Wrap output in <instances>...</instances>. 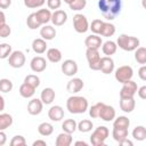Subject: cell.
Segmentation results:
<instances>
[{"label":"cell","mask_w":146,"mask_h":146,"mask_svg":"<svg viewBox=\"0 0 146 146\" xmlns=\"http://www.w3.org/2000/svg\"><path fill=\"white\" fill-rule=\"evenodd\" d=\"M38 132L43 137H48L54 132V125L49 122H42L38 125Z\"/></svg>","instance_id":"obj_30"},{"label":"cell","mask_w":146,"mask_h":146,"mask_svg":"<svg viewBox=\"0 0 146 146\" xmlns=\"http://www.w3.org/2000/svg\"><path fill=\"white\" fill-rule=\"evenodd\" d=\"M48 117L54 122H58V121L63 120L64 119V108L59 105L51 106L48 111Z\"/></svg>","instance_id":"obj_16"},{"label":"cell","mask_w":146,"mask_h":146,"mask_svg":"<svg viewBox=\"0 0 146 146\" xmlns=\"http://www.w3.org/2000/svg\"><path fill=\"white\" fill-rule=\"evenodd\" d=\"M116 46L124 51H135L140 46V41L136 36H131L128 34H120L116 39Z\"/></svg>","instance_id":"obj_3"},{"label":"cell","mask_w":146,"mask_h":146,"mask_svg":"<svg viewBox=\"0 0 146 146\" xmlns=\"http://www.w3.org/2000/svg\"><path fill=\"white\" fill-rule=\"evenodd\" d=\"M76 121L74 119H66L64 120V122L62 123V129L64 132H68V133H73L76 130Z\"/></svg>","instance_id":"obj_32"},{"label":"cell","mask_w":146,"mask_h":146,"mask_svg":"<svg viewBox=\"0 0 146 146\" xmlns=\"http://www.w3.org/2000/svg\"><path fill=\"white\" fill-rule=\"evenodd\" d=\"M138 76H139L140 80L146 81V66H145V65H143V66L138 70Z\"/></svg>","instance_id":"obj_48"},{"label":"cell","mask_w":146,"mask_h":146,"mask_svg":"<svg viewBox=\"0 0 146 146\" xmlns=\"http://www.w3.org/2000/svg\"><path fill=\"white\" fill-rule=\"evenodd\" d=\"M102 51L105 56H112L116 52L117 50V46H116V42L112 41V40H107L105 42H103L102 44Z\"/></svg>","instance_id":"obj_24"},{"label":"cell","mask_w":146,"mask_h":146,"mask_svg":"<svg viewBox=\"0 0 146 146\" xmlns=\"http://www.w3.org/2000/svg\"><path fill=\"white\" fill-rule=\"evenodd\" d=\"M86 58L89 64V68L92 71H99L100 67V54L99 49L94 48H87L86 50Z\"/></svg>","instance_id":"obj_5"},{"label":"cell","mask_w":146,"mask_h":146,"mask_svg":"<svg viewBox=\"0 0 146 146\" xmlns=\"http://www.w3.org/2000/svg\"><path fill=\"white\" fill-rule=\"evenodd\" d=\"M26 62V57L23 51L21 50H14L8 57V64L13 68H21L24 66Z\"/></svg>","instance_id":"obj_7"},{"label":"cell","mask_w":146,"mask_h":146,"mask_svg":"<svg viewBox=\"0 0 146 146\" xmlns=\"http://www.w3.org/2000/svg\"><path fill=\"white\" fill-rule=\"evenodd\" d=\"M24 82L27 83L29 86H31V87H33V88L36 89V88L40 86V78H39L38 75H35V74H29V75L25 76Z\"/></svg>","instance_id":"obj_38"},{"label":"cell","mask_w":146,"mask_h":146,"mask_svg":"<svg viewBox=\"0 0 146 146\" xmlns=\"http://www.w3.org/2000/svg\"><path fill=\"white\" fill-rule=\"evenodd\" d=\"M131 135H132L133 139H136L138 141H143L146 139V128L144 125H137L133 128Z\"/></svg>","instance_id":"obj_31"},{"label":"cell","mask_w":146,"mask_h":146,"mask_svg":"<svg viewBox=\"0 0 146 146\" xmlns=\"http://www.w3.org/2000/svg\"><path fill=\"white\" fill-rule=\"evenodd\" d=\"M99 71H102L104 74H111L114 71V60L111 58V56H104L100 58Z\"/></svg>","instance_id":"obj_17"},{"label":"cell","mask_w":146,"mask_h":146,"mask_svg":"<svg viewBox=\"0 0 146 146\" xmlns=\"http://www.w3.org/2000/svg\"><path fill=\"white\" fill-rule=\"evenodd\" d=\"M57 32H56V29L52 26V25H48V24H44L42 25V27L40 29V36L46 40V41H50L52 39H55Z\"/></svg>","instance_id":"obj_18"},{"label":"cell","mask_w":146,"mask_h":146,"mask_svg":"<svg viewBox=\"0 0 146 146\" xmlns=\"http://www.w3.org/2000/svg\"><path fill=\"white\" fill-rule=\"evenodd\" d=\"M13 116L8 113H0V130H6L13 124Z\"/></svg>","instance_id":"obj_33"},{"label":"cell","mask_w":146,"mask_h":146,"mask_svg":"<svg viewBox=\"0 0 146 146\" xmlns=\"http://www.w3.org/2000/svg\"><path fill=\"white\" fill-rule=\"evenodd\" d=\"M84 87V82L82 79L80 78H73L71 79L67 84H66V90L70 92V94H78L82 90V88Z\"/></svg>","instance_id":"obj_14"},{"label":"cell","mask_w":146,"mask_h":146,"mask_svg":"<svg viewBox=\"0 0 146 146\" xmlns=\"http://www.w3.org/2000/svg\"><path fill=\"white\" fill-rule=\"evenodd\" d=\"M35 16L38 18V21L40 22L41 25H44V24H48L51 19V10L50 9H46V8H41L39 10H36L35 13Z\"/></svg>","instance_id":"obj_22"},{"label":"cell","mask_w":146,"mask_h":146,"mask_svg":"<svg viewBox=\"0 0 146 146\" xmlns=\"http://www.w3.org/2000/svg\"><path fill=\"white\" fill-rule=\"evenodd\" d=\"M67 21V13L63 9H57L54 10V13H51V19L50 22L55 25V26H62L66 23Z\"/></svg>","instance_id":"obj_13"},{"label":"cell","mask_w":146,"mask_h":146,"mask_svg":"<svg viewBox=\"0 0 146 146\" xmlns=\"http://www.w3.org/2000/svg\"><path fill=\"white\" fill-rule=\"evenodd\" d=\"M60 70L64 73V75H66V76H74L78 73L79 67H78V64H76L75 60H73V59H65L62 63Z\"/></svg>","instance_id":"obj_10"},{"label":"cell","mask_w":146,"mask_h":146,"mask_svg":"<svg viewBox=\"0 0 146 146\" xmlns=\"http://www.w3.org/2000/svg\"><path fill=\"white\" fill-rule=\"evenodd\" d=\"M115 116H116V113H115L114 107L111 106V105H106V104H104V105L102 106V108H100V111H99V115H98V117L102 119V120L105 121V122H111V121H113Z\"/></svg>","instance_id":"obj_11"},{"label":"cell","mask_w":146,"mask_h":146,"mask_svg":"<svg viewBox=\"0 0 146 146\" xmlns=\"http://www.w3.org/2000/svg\"><path fill=\"white\" fill-rule=\"evenodd\" d=\"M10 145L11 146H25L26 145V140L22 135H16L10 140Z\"/></svg>","instance_id":"obj_45"},{"label":"cell","mask_w":146,"mask_h":146,"mask_svg":"<svg viewBox=\"0 0 146 146\" xmlns=\"http://www.w3.org/2000/svg\"><path fill=\"white\" fill-rule=\"evenodd\" d=\"M10 33H11V29L7 23L0 26V38H8Z\"/></svg>","instance_id":"obj_46"},{"label":"cell","mask_w":146,"mask_h":146,"mask_svg":"<svg viewBox=\"0 0 146 146\" xmlns=\"http://www.w3.org/2000/svg\"><path fill=\"white\" fill-rule=\"evenodd\" d=\"M74 145H75V146H79V145L88 146V143H86V141H83V140H78V141H75V143H74Z\"/></svg>","instance_id":"obj_56"},{"label":"cell","mask_w":146,"mask_h":146,"mask_svg":"<svg viewBox=\"0 0 146 146\" xmlns=\"http://www.w3.org/2000/svg\"><path fill=\"white\" fill-rule=\"evenodd\" d=\"M13 49L9 43H0V59H6L11 54Z\"/></svg>","instance_id":"obj_41"},{"label":"cell","mask_w":146,"mask_h":146,"mask_svg":"<svg viewBox=\"0 0 146 146\" xmlns=\"http://www.w3.org/2000/svg\"><path fill=\"white\" fill-rule=\"evenodd\" d=\"M13 88H14V84H13L11 80L6 79V78L0 79V91H1V92L7 94V92L11 91V90H13Z\"/></svg>","instance_id":"obj_39"},{"label":"cell","mask_w":146,"mask_h":146,"mask_svg":"<svg viewBox=\"0 0 146 146\" xmlns=\"http://www.w3.org/2000/svg\"><path fill=\"white\" fill-rule=\"evenodd\" d=\"M72 133L68 132H62L56 137V146H70L72 144Z\"/></svg>","instance_id":"obj_25"},{"label":"cell","mask_w":146,"mask_h":146,"mask_svg":"<svg viewBox=\"0 0 146 146\" xmlns=\"http://www.w3.org/2000/svg\"><path fill=\"white\" fill-rule=\"evenodd\" d=\"M5 106H6V102H5V98L0 95V112H2L5 110Z\"/></svg>","instance_id":"obj_55"},{"label":"cell","mask_w":146,"mask_h":146,"mask_svg":"<svg viewBox=\"0 0 146 146\" xmlns=\"http://www.w3.org/2000/svg\"><path fill=\"white\" fill-rule=\"evenodd\" d=\"M89 107L88 100L86 97L73 95L66 100V108L71 114H82Z\"/></svg>","instance_id":"obj_2"},{"label":"cell","mask_w":146,"mask_h":146,"mask_svg":"<svg viewBox=\"0 0 146 146\" xmlns=\"http://www.w3.org/2000/svg\"><path fill=\"white\" fill-rule=\"evenodd\" d=\"M92 128H94V123L89 119L81 120L76 125V130H79L80 132H89L92 130Z\"/></svg>","instance_id":"obj_35"},{"label":"cell","mask_w":146,"mask_h":146,"mask_svg":"<svg viewBox=\"0 0 146 146\" xmlns=\"http://www.w3.org/2000/svg\"><path fill=\"white\" fill-rule=\"evenodd\" d=\"M87 6V0H73L68 7L71 10H74V11H80L82 9H84V7Z\"/></svg>","instance_id":"obj_40"},{"label":"cell","mask_w":146,"mask_h":146,"mask_svg":"<svg viewBox=\"0 0 146 146\" xmlns=\"http://www.w3.org/2000/svg\"><path fill=\"white\" fill-rule=\"evenodd\" d=\"M63 1H64L65 3H67V5H70V3H71V2L73 1V0H63Z\"/></svg>","instance_id":"obj_57"},{"label":"cell","mask_w":146,"mask_h":146,"mask_svg":"<svg viewBox=\"0 0 146 146\" xmlns=\"http://www.w3.org/2000/svg\"><path fill=\"white\" fill-rule=\"evenodd\" d=\"M128 135H129V131L128 129L125 128H113V131H112V137L115 141L120 143L122 141L123 139L128 138Z\"/></svg>","instance_id":"obj_28"},{"label":"cell","mask_w":146,"mask_h":146,"mask_svg":"<svg viewBox=\"0 0 146 146\" xmlns=\"http://www.w3.org/2000/svg\"><path fill=\"white\" fill-rule=\"evenodd\" d=\"M73 27L78 33H86L89 30V22L83 14H75L73 16Z\"/></svg>","instance_id":"obj_8"},{"label":"cell","mask_w":146,"mask_h":146,"mask_svg":"<svg viewBox=\"0 0 146 146\" xmlns=\"http://www.w3.org/2000/svg\"><path fill=\"white\" fill-rule=\"evenodd\" d=\"M135 59L137 60V63L145 65L146 64V48L144 47H138L135 50Z\"/></svg>","instance_id":"obj_37"},{"label":"cell","mask_w":146,"mask_h":146,"mask_svg":"<svg viewBox=\"0 0 146 146\" xmlns=\"http://www.w3.org/2000/svg\"><path fill=\"white\" fill-rule=\"evenodd\" d=\"M47 59L51 63H58L62 60V51L57 48H49L47 49Z\"/></svg>","instance_id":"obj_27"},{"label":"cell","mask_w":146,"mask_h":146,"mask_svg":"<svg viewBox=\"0 0 146 146\" xmlns=\"http://www.w3.org/2000/svg\"><path fill=\"white\" fill-rule=\"evenodd\" d=\"M138 86L135 81L129 80L124 83H122V88L120 90V98H129V97H133L137 92Z\"/></svg>","instance_id":"obj_9"},{"label":"cell","mask_w":146,"mask_h":146,"mask_svg":"<svg viewBox=\"0 0 146 146\" xmlns=\"http://www.w3.org/2000/svg\"><path fill=\"white\" fill-rule=\"evenodd\" d=\"M84 44L87 48H94V49H100L102 44H103V40L100 38V35L98 34H90L84 40Z\"/></svg>","instance_id":"obj_19"},{"label":"cell","mask_w":146,"mask_h":146,"mask_svg":"<svg viewBox=\"0 0 146 146\" xmlns=\"http://www.w3.org/2000/svg\"><path fill=\"white\" fill-rule=\"evenodd\" d=\"M47 6L50 10H57L62 6V0H47Z\"/></svg>","instance_id":"obj_47"},{"label":"cell","mask_w":146,"mask_h":146,"mask_svg":"<svg viewBox=\"0 0 146 146\" xmlns=\"http://www.w3.org/2000/svg\"><path fill=\"white\" fill-rule=\"evenodd\" d=\"M103 23H104V21H102V19H94L91 22V24L89 25V30H91V32L94 34H98L99 35V32H100V29L103 26Z\"/></svg>","instance_id":"obj_42"},{"label":"cell","mask_w":146,"mask_h":146,"mask_svg":"<svg viewBox=\"0 0 146 146\" xmlns=\"http://www.w3.org/2000/svg\"><path fill=\"white\" fill-rule=\"evenodd\" d=\"M43 110V103L40 98H32L27 104V112L31 115H39Z\"/></svg>","instance_id":"obj_15"},{"label":"cell","mask_w":146,"mask_h":146,"mask_svg":"<svg viewBox=\"0 0 146 146\" xmlns=\"http://www.w3.org/2000/svg\"><path fill=\"white\" fill-rule=\"evenodd\" d=\"M26 25H27V27L30 30H36V29H39V27L42 26L40 24V22L38 21V18H36V16H35L34 13H32V14H30L27 16V18H26Z\"/></svg>","instance_id":"obj_36"},{"label":"cell","mask_w":146,"mask_h":146,"mask_svg":"<svg viewBox=\"0 0 146 146\" xmlns=\"http://www.w3.org/2000/svg\"><path fill=\"white\" fill-rule=\"evenodd\" d=\"M108 136H110L108 128L105 125H99L92 131L90 136V143L94 146H104L105 140L108 138Z\"/></svg>","instance_id":"obj_4"},{"label":"cell","mask_w":146,"mask_h":146,"mask_svg":"<svg viewBox=\"0 0 146 146\" xmlns=\"http://www.w3.org/2000/svg\"><path fill=\"white\" fill-rule=\"evenodd\" d=\"M98 8L105 19L113 21L121 13L122 0H98Z\"/></svg>","instance_id":"obj_1"},{"label":"cell","mask_w":146,"mask_h":146,"mask_svg":"<svg viewBox=\"0 0 146 146\" xmlns=\"http://www.w3.org/2000/svg\"><path fill=\"white\" fill-rule=\"evenodd\" d=\"M30 67L34 73H41L47 68V60L42 56H35L31 59Z\"/></svg>","instance_id":"obj_12"},{"label":"cell","mask_w":146,"mask_h":146,"mask_svg":"<svg viewBox=\"0 0 146 146\" xmlns=\"http://www.w3.org/2000/svg\"><path fill=\"white\" fill-rule=\"evenodd\" d=\"M104 105V103H96L95 105H92L89 108V115L91 119H97L99 115V111L102 108V106Z\"/></svg>","instance_id":"obj_44"},{"label":"cell","mask_w":146,"mask_h":146,"mask_svg":"<svg viewBox=\"0 0 146 146\" xmlns=\"http://www.w3.org/2000/svg\"><path fill=\"white\" fill-rule=\"evenodd\" d=\"M32 50L38 55H41V54L46 52V50H47V41L43 40L42 38L34 39L32 41Z\"/></svg>","instance_id":"obj_23"},{"label":"cell","mask_w":146,"mask_h":146,"mask_svg":"<svg viewBox=\"0 0 146 146\" xmlns=\"http://www.w3.org/2000/svg\"><path fill=\"white\" fill-rule=\"evenodd\" d=\"M114 33H115V25L112 24V23H110V22H104L103 23V26L100 29L99 35L110 38V36H113Z\"/></svg>","instance_id":"obj_26"},{"label":"cell","mask_w":146,"mask_h":146,"mask_svg":"<svg viewBox=\"0 0 146 146\" xmlns=\"http://www.w3.org/2000/svg\"><path fill=\"white\" fill-rule=\"evenodd\" d=\"M119 144H120V145H122V146H132V145H133V143H132L131 140H129L128 138L123 139V140H122V141H120Z\"/></svg>","instance_id":"obj_52"},{"label":"cell","mask_w":146,"mask_h":146,"mask_svg":"<svg viewBox=\"0 0 146 146\" xmlns=\"http://www.w3.org/2000/svg\"><path fill=\"white\" fill-rule=\"evenodd\" d=\"M46 0H24V5L27 8L34 9V8H40L44 5Z\"/></svg>","instance_id":"obj_43"},{"label":"cell","mask_w":146,"mask_h":146,"mask_svg":"<svg viewBox=\"0 0 146 146\" xmlns=\"http://www.w3.org/2000/svg\"><path fill=\"white\" fill-rule=\"evenodd\" d=\"M136 94H138L139 98H141V99H146V86H143V87L138 88Z\"/></svg>","instance_id":"obj_49"},{"label":"cell","mask_w":146,"mask_h":146,"mask_svg":"<svg viewBox=\"0 0 146 146\" xmlns=\"http://www.w3.org/2000/svg\"><path fill=\"white\" fill-rule=\"evenodd\" d=\"M11 6V0H0V9H7Z\"/></svg>","instance_id":"obj_50"},{"label":"cell","mask_w":146,"mask_h":146,"mask_svg":"<svg viewBox=\"0 0 146 146\" xmlns=\"http://www.w3.org/2000/svg\"><path fill=\"white\" fill-rule=\"evenodd\" d=\"M130 125V120L124 116V115H121V116H115L114 120H113V128H125L128 129Z\"/></svg>","instance_id":"obj_34"},{"label":"cell","mask_w":146,"mask_h":146,"mask_svg":"<svg viewBox=\"0 0 146 146\" xmlns=\"http://www.w3.org/2000/svg\"><path fill=\"white\" fill-rule=\"evenodd\" d=\"M136 107V102L133 97L120 98V108L124 113H131Z\"/></svg>","instance_id":"obj_21"},{"label":"cell","mask_w":146,"mask_h":146,"mask_svg":"<svg viewBox=\"0 0 146 146\" xmlns=\"http://www.w3.org/2000/svg\"><path fill=\"white\" fill-rule=\"evenodd\" d=\"M34 94H35V88H33V87H31V86H29L27 83H25V82H23L22 84H21V87H19V95L23 97V98H32L33 96H34Z\"/></svg>","instance_id":"obj_29"},{"label":"cell","mask_w":146,"mask_h":146,"mask_svg":"<svg viewBox=\"0 0 146 146\" xmlns=\"http://www.w3.org/2000/svg\"><path fill=\"white\" fill-rule=\"evenodd\" d=\"M7 143V135L5 133V130H0V146H3Z\"/></svg>","instance_id":"obj_51"},{"label":"cell","mask_w":146,"mask_h":146,"mask_svg":"<svg viewBox=\"0 0 146 146\" xmlns=\"http://www.w3.org/2000/svg\"><path fill=\"white\" fill-rule=\"evenodd\" d=\"M55 97H56L55 90L50 87H47V88L42 89L41 95H40V99L43 103V105H50L55 100Z\"/></svg>","instance_id":"obj_20"},{"label":"cell","mask_w":146,"mask_h":146,"mask_svg":"<svg viewBox=\"0 0 146 146\" xmlns=\"http://www.w3.org/2000/svg\"><path fill=\"white\" fill-rule=\"evenodd\" d=\"M33 146H39V145H41V146H47V143L44 141V140H41V139H38V140H35V141H33V144H32Z\"/></svg>","instance_id":"obj_53"},{"label":"cell","mask_w":146,"mask_h":146,"mask_svg":"<svg viewBox=\"0 0 146 146\" xmlns=\"http://www.w3.org/2000/svg\"><path fill=\"white\" fill-rule=\"evenodd\" d=\"M132 76H133V70L129 65H122V66L117 67L114 72V78L120 83H124V82L131 80Z\"/></svg>","instance_id":"obj_6"},{"label":"cell","mask_w":146,"mask_h":146,"mask_svg":"<svg viewBox=\"0 0 146 146\" xmlns=\"http://www.w3.org/2000/svg\"><path fill=\"white\" fill-rule=\"evenodd\" d=\"M5 23H6V15H5V13L0 9V26L3 25Z\"/></svg>","instance_id":"obj_54"}]
</instances>
